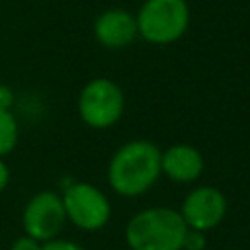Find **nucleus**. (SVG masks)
I'll use <instances>...</instances> for the list:
<instances>
[{
	"instance_id": "1",
	"label": "nucleus",
	"mask_w": 250,
	"mask_h": 250,
	"mask_svg": "<svg viewBox=\"0 0 250 250\" xmlns=\"http://www.w3.org/2000/svg\"><path fill=\"white\" fill-rule=\"evenodd\" d=\"M162 150L146 141L135 139L121 145L109 158L107 184L121 197H139L146 193L162 176Z\"/></svg>"
},
{
	"instance_id": "3",
	"label": "nucleus",
	"mask_w": 250,
	"mask_h": 250,
	"mask_svg": "<svg viewBox=\"0 0 250 250\" xmlns=\"http://www.w3.org/2000/svg\"><path fill=\"white\" fill-rule=\"evenodd\" d=\"M135 20L141 39L150 45H170L188 31L189 6L186 0H145Z\"/></svg>"
},
{
	"instance_id": "7",
	"label": "nucleus",
	"mask_w": 250,
	"mask_h": 250,
	"mask_svg": "<svg viewBox=\"0 0 250 250\" xmlns=\"http://www.w3.org/2000/svg\"><path fill=\"white\" fill-rule=\"evenodd\" d=\"M227 197L219 188L213 186H197L193 188L182 201L178 209L188 229L207 232L219 227L227 215Z\"/></svg>"
},
{
	"instance_id": "4",
	"label": "nucleus",
	"mask_w": 250,
	"mask_h": 250,
	"mask_svg": "<svg viewBox=\"0 0 250 250\" xmlns=\"http://www.w3.org/2000/svg\"><path fill=\"white\" fill-rule=\"evenodd\" d=\"M78 115L90 129L113 127L125 111V96L111 78H92L78 94Z\"/></svg>"
},
{
	"instance_id": "12",
	"label": "nucleus",
	"mask_w": 250,
	"mask_h": 250,
	"mask_svg": "<svg viewBox=\"0 0 250 250\" xmlns=\"http://www.w3.org/2000/svg\"><path fill=\"white\" fill-rule=\"evenodd\" d=\"M41 250H84L78 242L74 240H68V238H53V240H47L41 244Z\"/></svg>"
},
{
	"instance_id": "6",
	"label": "nucleus",
	"mask_w": 250,
	"mask_h": 250,
	"mask_svg": "<svg viewBox=\"0 0 250 250\" xmlns=\"http://www.w3.org/2000/svg\"><path fill=\"white\" fill-rule=\"evenodd\" d=\"M66 223V213L61 193L45 189L35 193L23 207L21 227L23 234L33 236L39 242H47L59 236Z\"/></svg>"
},
{
	"instance_id": "9",
	"label": "nucleus",
	"mask_w": 250,
	"mask_h": 250,
	"mask_svg": "<svg viewBox=\"0 0 250 250\" xmlns=\"http://www.w3.org/2000/svg\"><path fill=\"white\" fill-rule=\"evenodd\" d=\"M160 168L168 180L176 184H191L201 176L205 168V160L203 154L193 145L178 143L162 152Z\"/></svg>"
},
{
	"instance_id": "15",
	"label": "nucleus",
	"mask_w": 250,
	"mask_h": 250,
	"mask_svg": "<svg viewBox=\"0 0 250 250\" xmlns=\"http://www.w3.org/2000/svg\"><path fill=\"white\" fill-rule=\"evenodd\" d=\"M8 184H10V168L4 162V158H0V193L8 188Z\"/></svg>"
},
{
	"instance_id": "14",
	"label": "nucleus",
	"mask_w": 250,
	"mask_h": 250,
	"mask_svg": "<svg viewBox=\"0 0 250 250\" xmlns=\"http://www.w3.org/2000/svg\"><path fill=\"white\" fill-rule=\"evenodd\" d=\"M12 104H14V94H12V90H10L8 86L0 84V107L10 109Z\"/></svg>"
},
{
	"instance_id": "13",
	"label": "nucleus",
	"mask_w": 250,
	"mask_h": 250,
	"mask_svg": "<svg viewBox=\"0 0 250 250\" xmlns=\"http://www.w3.org/2000/svg\"><path fill=\"white\" fill-rule=\"evenodd\" d=\"M41 244H43V242L35 240L33 236L21 234V236H18V238L12 242L10 250H41Z\"/></svg>"
},
{
	"instance_id": "2",
	"label": "nucleus",
	"mask_w": 250,
	"mask_h": 250,
	"mask_svg": "<svg viewBox=\"0 0 250 250\" xmlns=\"http://www.w3.org/2000/svg\"><path fill=\"white\" fill-rule=\"evenodd\" d=\"M188 225L178 209L146 207L135 213L125 227L131 250H182Z\"/></svg>"
},
{
	"instance_id": "10",
	"label": "nucleus",
	"mask_w": 250,
	"mask_h": 250,
	"mask_svg": "<svg viewBox=\"0 0 250 250\" xmlns=\"http://www.w3.org/2000/svg\"><path fill=\"white\" fill-rule=\"evenodd\" d=\"M20 139V125L10 109L0 107V158L10 154Z\"/></svg>"
},
{
	"instance_id": "8",
	"label": "nucleus",
	"mask_w": 250,
	"mask_h": 250,
	"mask_svg": "<svg viewBox=\"0 0 250 250\" xmlns=\"http://www.w3.org/2000/svg\"><path fill=\"white\" fill-rule=\"evenodd\" d=\"M94 37L105 49H125L137 37V20L125 8H107L94 20Z\"/></svg>"
},
{
	"instance_id": "5",
	"label": "nucleus",
	"mask_w": 250,
	"mask_h": 250,
	"mask_svg": "<svg viewBox=\"0 0 250 250\" xmlns=\"http://www.w3.org/2000/svg\"><path fill=\"white\" fill-rule=\"evenodd\" d=\"M61 197L66 221H70L80 230H100L111 219V203L107 195L94 184L70 182L64 186Z\"/></svg>"
},
{
	"instance_id": "11",
	"label": "nucleus",
	"mask_w": 250,
	"mask_h": 250,
	"mask_svg": "<svg viewBox=\"0 0 250 250\" xmlns=\"http://www.w3.org/2000/svg\"><path fill=\"white\" fill-rule=\"evenodd\" d=\"M205 246H207V236H205V232L188 229V232H186V236H184L182 250H205Z\"/></svg>"
}]
</instances>
